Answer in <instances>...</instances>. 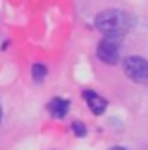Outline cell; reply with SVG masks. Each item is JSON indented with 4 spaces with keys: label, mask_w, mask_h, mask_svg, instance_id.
<instances>
[{
    "label": "cell",
    "mask_w": 148,
    "mask_h": 150,
    "mask_svg": "<svg viewBox=\"0 0 148 150\" xmlns=\"http://www.w3.org/2000/svg\"><path fill=\"white\" fill-rule=\"evenodd\" d=\"M94 25L103 36L124 38L133 28V17L128 11H124V9L109 8V9H103V11H99L96 15Z\"/></svg>",
    "instance_id": "obj_1"
},
{
    "label": "cell",
    "mask_w": 148,
    "mask_h": 150,
    "mask_svg": "<svg viewBox=\"0 0 148 150\" xmlns=\"http://www.w3.org/2000/svg\"><path fill=\"white\" fill-rule=\"evenodd\" d=\"M120 49H122V38L118 36H103V40L98 43L96 54L103 64H116L120 60Z\"/></svg>",
    "instance_id": "obj_2"
},
{
    "label": "cell",
    "mask_w": 148,
    "mask_h": 150,
    "mask_svg": "<svg viewBox=\"0 0 148 150\" xmlns=\"http://www.w3.org/2000/svg\"><path fill=\"white\" fill-rule=\"evenodd\" d=\"M124 73L137 84H148V60L142 56H128L124 60Z\"/></svg>",
    "instance_id": "obj_3"
},
{
    "label": "cell",
    "mask_w": 148,
    "mask_h": 150,
    "mask_svg": "<svg viewBox=\"0 0 148 150\" xmlns=\"http://www.w3.org/2000/svg\"><path fill=\"white\" fill-rule=\"evenodd\" d=\"M82 98H85L86 105L90 107L92 115H103L105 111H107V100L105 98H101L98 92L94 90H82Z\"/></svg>",
    "instance_id": "obj_4"
},
{
    "label": "cell",
    "mask_w": 148,
    "mask_h": 150,
    "mask_svg": "<svg viewBox=\"0 0 148 150\" xmlns=\"http://www.w3.org/2000/svg\"><path fill=\"white\" fill-rule=\"evenodd\" d=\"M47 109L54 118H64V116L68 115V111H69V101L66 98H53V100L49 101Z\"/></svg>",
    "instance_id": "obj_5"
},
{
    "label": "cell",
    "mask_w": 148,
    "mask_h": 150,
    "mask_svg": "<svg viewBox=\"0 0 148 150\" xmlns=\"http://www.w3.org/2000/svg\"><path fill=\"white\" fill-rule=\"evenodd\" d=\"M45 77H47V66L36 62L34 66H32V79H34L36 83H41Z\"/></svg>",
    "instance_id": "obj_6"
},
{
    "label": "cell",
    "mask_w": 148,
    "mask_h": 150,
    "mask_svg": "<svg viewBox=\"0 0 148 150\" xmlns=\"http://www.w3.org/2000/svg\"><path fill=\"white\" fill-rule=\"evenodd\" d=\"M71 131L77 135V137H85V135H86V128L81 124V122H73V124H71Z\"/></svg>",
    "instance_id": "obj_7"
},
{
    "label": "cell",
    "mask_w": 148,
    "mask_h": 150,
    "mask_svg": "<svg viewBox=\"0 0 148 150\" xmlns=\"http://www.w3.org/2000/svg\"><path fill=\"white\" fill-rule=\"evenodd\" d=\"M111 150H126V148H124V146H113Z\"/></svg>",
    "instance_id": "obj_8"
},
{
    "label": "cell",
    "mask_w": 148,
    "mask_h": 150,
    "mask_svg": "<svg viewBox=\"0 0 148 150\" xmlns=\"http://www.w3.org/2000/svg\"><path fill=\"white\" fill-rule=\"evenodd\" d=\"M0 122H2V105H0Z\"/></svg>",
    "instance_id": "obj_9"
}]
</instances>
